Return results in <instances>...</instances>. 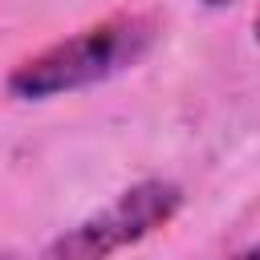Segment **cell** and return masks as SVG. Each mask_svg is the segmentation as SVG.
<instances>
[{"label":"cell","instance_id":"1","mask_svg":"<svg viewBox=\"0 0 260 260\" xmlns=\"http://www.w3.org/2000/svg\"><path fill=\"white\" fill-rule=\"evenodd\" d=\"M162 37V20L154 12H118L98 24L77 28L73 37L53 41L37 57L20 61L8 73V93L20 102H45L61 93H77L102 85L126 69H134Z\"/></svg>","mask_w":260,"mask_h":260},{"label":"cell","instance_id":"2","mask_svg":"<svg viewBox=\"0 0 260 260\" xmlns=\"http://www.w3.org/2000/svg\"><path fill=\"white\" fill-rule=\"evenodd\" d=\"M183 207V187L171 179H142L118 191L106 207L89 211L61 236H53L37 260H110L122 248L142 244L158 228H167Z\"/></svg>","mask_w":260,"mask_h":260},{"label":"cell","instance_id":"3","mask_svg":"<svg viewBox=\"0 0 260 260\" xmlns=\"http://www.w3.org/2000/svg\"><path fill=\"white\" fill-rule=\"evenodd\" d=\"M199 4H207V8H232V4H240V0H199Z\"/></svg>","mask_w":260,"mask_h":260},{"label":"cell","instance_id":"4","mask_svg":"<svg viewBox=\"0 0 260 260\" xmlns=\"http://www.w3.org/2000/svg\"><path fill=\"white\" fill-rule=\"evenodd\" d=\"M236 260H256V248H248V252H240Z\"/></svg>","mask_w":260,"mask_h":260}]
</instances>
